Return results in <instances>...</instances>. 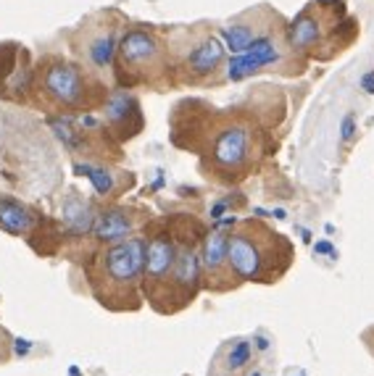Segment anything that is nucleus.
Masks as SVG:
<instances>
[{
	"mask_svg": "<svg viewBox=\"0 0 374 376\" xmlns=\"http://www.w3.org/2000/svg\"><path fill=\"white\" fill-rule=\"evenodd\" d=\"M164 58V45L158 43L153 32H148L143 27H132L119 37V48H116V64L127 69L130 74L145 76L161 64Z\"/></svg>",
	"mask_w": 374,
	"mask_h": 376,
	"instance_id": "obj_4",
	"label": "nucleus"
},
{
	"mask_svg": "<svg viewBox=\"0 0 374 376\" xmlns=\"http://www.w3.org/2000/svg\"><path fill=\"white\" fill-rule=\"evenodd\" d=\"M227 211H230V200H219V203L214 205V208H211V218H214V221H219L221 216L227 214Z\"/></svg>",
	"mask_w": 374,
	"mask_h": 376,
	"instance_id": "obj_24",
	"label": "nucleus"
},
{
	"mask_svg": "<svg viewBox=\"0 0 374 376\" xmlns=\"http://www.w3.org/2000/svg\"><path fill=\"white\" fill-rule=\"evenodd\" d=\"M356 134V113H345L340 121V142H351Z\"/></svg>",
	"mask_w": 374,
	"mask_h": 376,
	"instance_id": "obj_21",
	"label": "nucleus"
},
{
	"mask_svg": "<svg viewBox=\"0 0 374 376\" xmlns=\"http://www.w3.org/2000/svg\"><path fill=\"white\" fill-rule=\"evenodd\" d=\"M272 216H275L277 221H285V218H287V214L282 211V208H275V211H272Z\"/></svg>",
	"mask_w": 374,
	"mask_h": 376,
	"instance_id": "obj_26",
	"label": "nucleus"
},
{
	"mask_svg": "<svg viewBox=\"0 0 374 376\" xmlns=\"http://www.w3.org/2000/svg\"><path fill=\"white\" fill-rule=\"evenodd\" d=\"M258 69H264V61H261L258 55L251 53V50H245V53L232 55L230 64L224 66V74H227L230 82H240V79H245V76L256 74Z\"/></svg>",
	"mask_w": 374,
	"mask_h": 376,
	"instance_id": "obj_20",
	"label": "nucleus"
},
{
	"mask_svg": "<svg viewBox=\"0 0 374 376\" xmlns=\"http://www.w3.org/2000/svg\"><path fill=\"white\" fill-rule=\"evenodd\" d=\"M219 37L221 43H224V48L232 55H237V53H245L251 48V43L256 40V32L254 27H248V24H230V27H221Z\"/></svg>",
	"mask_w": 374,
	"mask_h": 376,
	"instance_id": "obj_18",
	"label": "nucleus"
},
{
	"mask_svg": "<svg viewBox=\"0 0 374 376\" xmlns=\"http://www.w3.org/2000/svg\"><path fill=\"white\" fill-rule=\"evenodd\" d=\"M29 350H32V342H29L27 337H16V340H13V353L19 355V358L29 355Z\"/></svg>",
	"mask_w": 374,
	"mask_h": 376,
	"instance_id": "obj_23",
	"label": "nucleus"
},
{
	"mask_svg": "<svg viewBox=\"0 0 374 376\" xmlns=\"http://www.w3.org/2000/svg\"><path fill=\"white\" fill-rule=\"evenodd\" d=\"M158 187H164V174L158 172V176H155V182H153V190H158Z\"/></svg>",
	"mask_w": 374,
	"mask_h": 376,
	"instance_id": "obj_27",
	"label": "nucleus"
},
{
	"mask_svg": "<svg viewBox=\"0 0 374 376\" xmlns=\"http://www.w3.org/2000/svg\"><path fill=\"white\" fill-rule=\"evenodd\" d=\"M287 45L296 48V50H306L311 45H317L321 40V16L314 13V8L300 11L287 27Z\"/></svg>",
	"mask_w": 374,
	"mask_h": 376,
	"instance_id": "obj_14",
	"label": "nucleus"
},
{
	"mask_svg": "<svg viewBox=\"0 0 374 376\" xmlns=\"http://www.w3.org/2000/svg\"><path fill=\"white\" fill-rule=\"evenodd\" d=\"M254 340H245V337H235L230 342H224L216 350L214 361L209 365V376H237L242 374L248 365L254 363Z\"/></svg>",
	"mask_w": 374,
	"mask_h": 376,
	"instance_id": "obj_9",
	"label": "nucleus"
},
{
	"mask_svg": "<svg viewBox=\"0 0 374 376\" xmlns=\"http://www.w3.org/2000/svg\"><path fill=\"white\" fill-rule=\"evenodd\" d=\"M227 258L237 279L275 281L293 260V247L275 229L258 221H245L232 232Z\"/></svg>",
	"mask_w": 374,
	"mask_h": 376,
	"instance_id": "obj_1",
	"label": "nucleus"
},
{
	"mask_svg": "<svg viewBox=\"0 0 374 376\" xmlns=\"http://www.w3.org/2000/svg\"><path fill=\"white\" fill-rule=\"evenodd\" d=\"M214 163L224 172H235L248 161V130L242 124H232L216 134L211 148Z\"/></svg>",
	"mask_w": 374,
	"mask_h": 376,
	"instance_id": "obj_8",
	"label": "nucleus"
},
{
	"mask_svg": "<svg viewBox=\"0 0 374 376\" xmlns=\"http://www.w3.org/2000/svg\"><path fill=\"white\" fill-rule=\"evenodd\" d=\"M224 55H227V48L221 43V37L206 34V37H200L198 43L190 48L185 66L193 76H209L224 64Z\"/></svg>",
	"mask_w": 374,
	"mask_h": 376,
	"instance_id": "obj_11",
	"label": "nucleus"
},
{
	"mask_svg": "<svg viewBox=\"0 0 374 376\" xmlns=\"http://www.w3.org/2000/svg\"><path fill=\"white\" fill-rule=\"evenodd\" d=\"M48 127L53 130V134L61 140V145H64V148H69V151H77L79 145L85 142V130L79 127L77 118H71V116H50V118H48Z\"/></svg>",
	"mask_w": 374,
	"mask_h": 376,
	"instance_id": "obj_17",
	"label": "nucleus"
},
{
	"mask_svg": "<svg viewBox=\"0 0 374 376\" xmlns=\"http://www.w3.org/2000/svg\"><path fill=\"white\" fill-rule=\"evenodd\" d=\"M134 232V218L132 214H127L124 208H109V211H100L95 216V224H92V232L90 235L95 237L103 245H113V242H121L127 237H132Z\"/></svg>",
	"mask_w": 374,
	"mask_h": 376,
	"instance_id": "obj_12",
	"label": "nucleus"
},
{
	"mask_svg": "<svg viewBox=\"0 0 374 376\" xmlns=\"http://www.w3.org/2000/svg\"><path fill=\"white\" fill-rule=\"evenodd\" d=\"M116 48H119V37L113 32V27H106L90 34L85 43V53L95 69H109L116 64Z\"/></svg>",
	"mask_w": 374,
	"mask_h": 376,
	"instance_id": "obj_15",
	"label": "nucleus"
},
{
	"mask_svg": "<svg viewBox=\"0 0 374 376\" xmlns=\"http://www.w3.org/2000/svg\"><path fill=\"white\" fill-rule=\"evenodd\" d=\"M145 253H148L145 237H127L106 247L95 260V269L90 271L95 298L109 308H113V300H119L116 308H127L124 300L134 298L137 284H143Z\"/></svg>",
	"mask_w": 374,
	"mask_h": 376,
	"instance_id": "obj_2",
	"label": "nucleus"
},
{
	"mask_svg": "<svg viewBox=\"0 0 374 376\" xmlns=\"http://www.w3.org/2000/svg\"><path fill=\"white\" fill-rule=\"evenodd\" d=\"M251 376H261V374H258V371H254V374H251Z\"/></svg>",
	"mask_w": 374,
	"mask_h": 376,
	"instance_id": "obj_30",
	"label": "nucleus"
},
{
	"mask_svg": "<svg viewBox=\"0 0 374 376\" xmlns=\"http://www.w3.org/2000/svg\"><path fill=\"white\" fill-rule=\"evenodd\" d=\"M179 245L174 242V237L158 232L148 239V253H145V277H143V292L145 298L153 300V295L164 287L169 271L174 266Z\"/></svg>",
	"mask_w": 374,
	"mask_h": 376,
	"instance_id": "obj_5",
	"label": "nucleus"
},
{
	"mask_svg": "<svg viewBox=\"0 0 374 376\" xmlns=\"http://www.w3.org/2000/svg\"><path fill=\"white\" fill-rule=\"evenodd\" d=\"M90 82L82 66L64 58H48L34 69V92L53 108H79L90 103Z\"/></svg>",
	"mask_w": 374,
	"mask_h": 376,
	"instance_id": "obj_3",
	"label": "nucleus"
},
{
	"mask_svg": "<svg viewBox=\"0 0 374 376\" xmlns=\"http://www.w3.org/2000/svg\"><path fill=\"white\" fill-rule=\"evenodd\" d=\"M103 113L109 118V124L113 130L119 132L124 137V130H127V137H132L140 132L143 127V116H140V103L132 92H127L124 87L113 90L106 100H103Z\"/></svg>",
	"mask_w": 374,
	"mask_h": 376,
	"instance_id": "obj_7",
	"label": "nucleus"
},
{
	"mask_svg": "<svg viewBox=\"0 0 374 376\" xmlns=\"http://www.w3.org/2000/svg\"><path fill=\"white\" fill-rule=\"evenodd\" d=\"M359 85H361V90L366 92V95H374V71H366Z\"/></svg>",
	"mask_w": 374,
	"mask_h": 376,
	"instance_id": "obj_25",
	"label": "nucleus"
},
{
	"mask_svg": "<svg viewBox=\"0 0 374 376\" xmlns=\"http://www.w3.org/2000/svg\"><path fill=\"white\" fill-rule=\"evenodd\" d=\"M227 247H230V235L219 226L211 229L206 239H203L200 266H203V274H206V287H211V290H216V279L227 277V271H230Z\"/></svg>",
	"mask_w": 374,
	"mask_h": 376,
	"instance_id": "obj_10",
	"label": "nucleus"
},
{
	"mask_svg": "<svg viewBox=\"0 0 374 376\" xmlns=\"http://www.w3.org/2000/svg\"><path fill=\"white\" fill-rule=\"evenodd\" d=\"M166 284L176 290V298H182V302H190L193 300V295L198 292V284H200V250L193 242H185V245L179 247V253H176V260L172 271H169V277H166L164 287L155 292L153 300L166 290Z\"/></svg>",
	"mask_w": 374,
	"mask_h": 376,
	"instance_id": "obj_6",
	"label": "nucleus"
},
{
	"mask_svg": "<svg viewBox=\"0 0 374 376\" xmlns=\"http://www.w3.org/2000/svg\"><path fill=\"white\" fill-rule=\"evenodd\" d=\"M314 253H317V256H330V258H335V256H338V247L332 245V242H327V239H319V242H314Z\"/></svg>",
	"mask_w": 374,
	"mask_h": 376,
	"instance_id": "obj_22",
	"label": "nucleus"
},
{
	"mask_svg": "<svg viewBox=\"0 0 374 376\" xmlns=\"http://www.w3.org/2000/svg\"><path fill=\"white\" fill-rule=\"evenodd\" d=\"M74 174L77 176H85V179H90V184H92V190L100 195V197H106V195L113 193V176H111L109 169H103V166H95V163H74Z\"/></svg>",
	"mask_w": 374,
	"mask_h": 376,
	"instance_id": "obj_19",
	"label": "nucleus"
},
{
	"mask_svg": "<svg viewBox=\"0 0 374 376\" xmlns=\"http://www.w3.org/2000/svg\"><path fill=\"white\" fill-rule=\"evenodd\" d=\"M69 376H79V368H77V365H71V368H69Z\"/></svg>",
	"mask_w": 374,
	"mask_h": 376,
	"instance_id": "obj_29",
	"label": "nucleus"
},
{
	"mask_svg": "<svg viewBox=\"0 0 374 376\" xmlns=\"http://www.w3.org/2000/svg\"><path fill=\"white\" fill-rule=\"evenodd\" d=\"M300 237H303V242H311V232L308 229H300Z\"/></svg>",
	"mask_w": 374,
	"mask_h": 376,
	"instance_id": "obj_28",
	"label": "nucleus"
},
{
	"mask_svg": "<svg viewBox=\"0 0 374 376\" xmlns=\"http://www.w3.org/2000/svg\"><path fill=\"white\" fill-rule=\"evenodd\" d=\"M95 216L98 214L92 211V205L77 195H69L64 200V208H61V218H64L69 235H90L92 224H95Z\"/></svg>",
	"mask_w": 374,
	"mask_h": 376,
	"instance_id": "obj_16",
	"label": "nucleus"
},
{
	"mask_svg": "<svg viewBox=\"0 0 374 376\" xmlns=\"http://www.w3.org/2000/svg\"><path fill=\"white\" fill-rule=\"evenodd\" d=\"M37 226V214L22 200L11 195H0V229L13 237L29 235Z\"/></svg>",
	"mask_w": 374,
	"mask_h": 376,
	"instance_id": "obj_13",
	"label": "nucleus"
}]
</instances>
